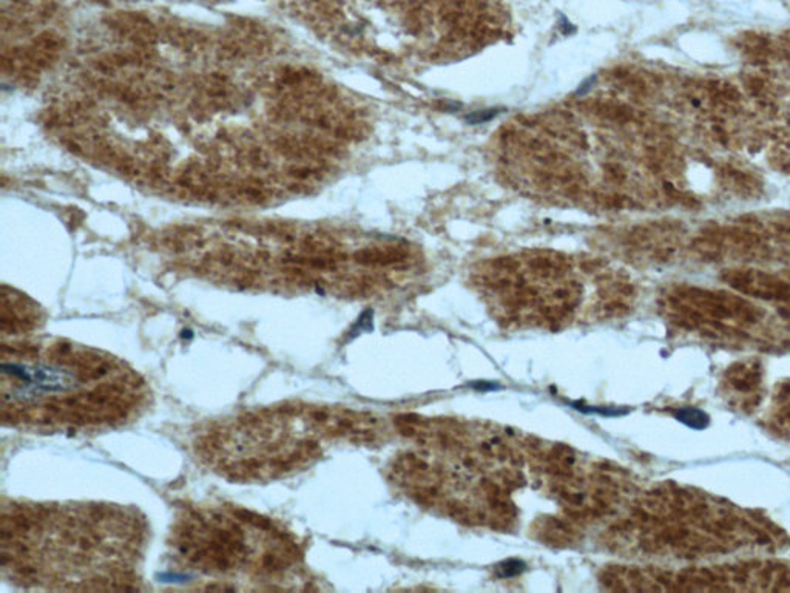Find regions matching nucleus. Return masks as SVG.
Listing matches in <instances>:
<instances>
[{"mask_svg":"<svg viewBox=\"0 0 790 593\" xmlns=\"http://www.w3.org/2000/svg\"><path fill=\"white\" fill-rule=\"evenodd\" d=\"M5 425L95 433L138 419L149 402L144 379L115 355L64 338L2 343Z\"/></svg>","mask_w":790,"mask_h":593,"instance_id":"obj_1","label":"nucleus"},{"mask_svg":"<svg viewBox=\"0 0 790 593\" xmlns=\"http://www.w3.org/2000/svg\"><path fill=\"white\" fill-rule=\"evenodd\" d=\"M538 531L539 536L545 542H550V544L564 546L571 544V542L576 541V530L573 525L557 518H548L542 521Z\"/></svg>","mask_w":790,"mask_h":593,"instance_id":"obj_7","label":"nucleus"},{"mask_svg":"<svg viewBox=\"0 0 790 593\" xmlns=\"http://www.w3.org/2000/svg\"><path fill=\"white\" fill-rule=\"evenodd\" d=\"M709 90L711 93L713 98H716L718 100H723V103H736V100H740V91H738L732 84H727V82H710L709 84Z\"/></svg>","mask_w":790,"mask_h":593,"instance_id":"obj_10","label":"nucleus"},{"mask_svg":"<svg viewBox=\"0 0 790 593\" xmlns=\"http://www.w3.org/2000/svg\"><path fill=\"white\" fill-rule=\"evenodd\" d=\"M172 555L219 589H294L301 553L279 525L238 507L190 508L178 518Z\"/></svg>","mask_w":790,"mask_h":593,"instance_id":"obj_4","label":"nucleus"},{"mask_svg":"<svg viewBox=\"0 0 790 593\" xmlns=\"http://www.w3.org/2000/svg\"><path fill=\"white\" fill-rule=\"evenodd\" d=\"M724 178L730 185V189H733L736 193L744 195V197H755V195L761 192V184L749 173L727 171L724 173Z\"/></svg>","mask_w":790,"mask_h":593,"instance_id":"obj_8","label":"nucleus"},{"mask_svg":"<svg viewBox=\"0 0 790 593\" xmlns=\"http://www.w3.org/2000/svg\"><path fill=\"white\" fill-rule=\"evenodd\" d=\"M747 87H749V90L753 91V93H760L764 87V82L761 79L755 78V79H750L749 82H747Z\"/></svg>","mask_w":790,"mask_h":593,"instance_id":"obj_11","label":"nucleus"},{"mask_svg":"<svg viewBox=\"0 0 790 593\" xmlns=\"http://www.w3.org/2000/svg\"><path fill=\"white\" fill-rule=\"evenodd\" d=\"M144 542L146 524L132 508L13 502L2 510L4 575L25 589H129Z\"/></svg>","mask_w":790,"mask_h":593,"instance_id":"obj_2","label":"nucleus"},{"mask_svg":"<svg viewBox=\"0 0 790 593\" xmlns=\"http://www.w3.org/2000/svg\"><path fill=\"white\" fill-rule=\"evenodd\" d=\"M381 422L369 413L283 405L238 414L211 425L198 442L209 467L240 482L287 478L317 461L326 440L372 444Z\"/></svg>","mask_w":790,"mask_h":593,"instance_id":"obj_3","label":"nucleus"},{"mask_svg":"<svg viewBox=\"0 0 790 593\" xmlns=\"http://www.w3.org/2000/svg\"><path fill=\"white\" fill-rule=\"evenodd\" d=\"M727 282L732 283L738 289L744 292L755 294V295H783L786 292V286L781 284L777 280L767 275L755 274V272H736L727 274Z\"/></svg>","mask_w":790,"mask_h":593,"instance_id":"obj_6","label":"nucleus"},{"mask_svg":"<svg viewBox=\"0 0 790 593\" xmlns=\"http://www.w3.org/2000/svg\"><path fill=\"white\" fill-rule=\"evenodd\" d=\"M36 306H28L27 300L22 296H8L4 291V311H2V335L4 340L8 337L21 338L27 335L33 328H36L39 320Z\"/></svg>","mask_w":790,"mask_h":593,"instance_id":"obj_5","label":"nucleus"},{"mask_svg":"<svg viewBox=\"0 0 790 593\" xmlns=\"http://www.w3.org/2000/svg\"><path fill=\"white\" fill-rule=\"evenodd\" d=\"M675 419L679 420L681 423H684L685 427H689L692 430L696 431H701L704 428L709 427L710 423V418L706 411H702L699 408H690V406H687V408H679L675 411Z\"/></svg>","mask_w":790,"mask_h":593,"instance_id":"obj_9","label":"nucleus"}]
</instances>
